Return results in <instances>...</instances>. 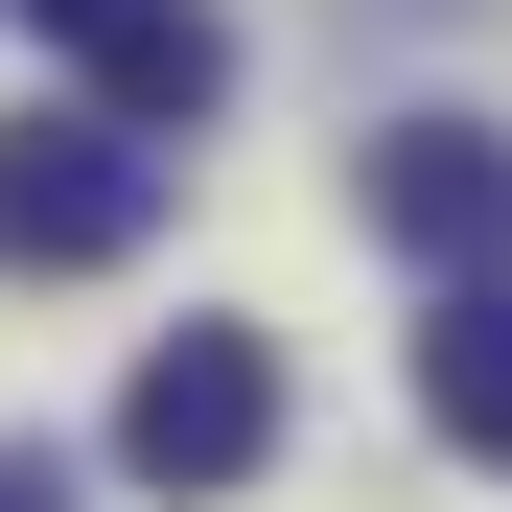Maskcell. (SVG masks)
Returning <instances> with one entry per match:
<instances>
[{
    "instance_id": "cell-1",
    "label": "cell",
    "mask_w": 512,
    "mask_h": 512,
    "mask_svg": "<svg viewBox=\"0 0 512 512\" xmlns=\"http://www.w3.org/2000/svg\"><path fill=\"white\" fill-rule=\"evenodd\" d=\"M163 233V140L117 117H0V280H94Z\"/></svg>"
},
{
    "instance_id": "cell-2",
    "label": "cell",
    "mask_w": 512,
    "mask_h": 512,
    "mask_svg": "<svg viewBox=\"0 0 512 512\" xmlns=\"http://www.w3.org/2000/svg\"><path fill=\"white\" fill-rule=\"evenodd\" d=\"M117 466L140 489H256L280 466V350H256V326H163L117 373Z\"/></svg>"
},
{
    "instance_id": "cell-3",
    "label": "cell",
    "mask_w": 512,
    "mask_h": 512,
    "mask_svg": "<svg viewBox=\"0 0 512 512\" xmlns=\"http://www.w3.org/2000/svg\"><path fill=\"white\" fill-rule=\"evenodd\" d=\"M350 210H373V256H419V280H512V140L489 117H396L350 163Z\"/></svg>"
},
{
    "instance_id": "cell-4",
    "label": "cell",
    "mask_w": 512,
    "mask_h": 512,
    "mask_svg": "<svg viewBox=\"0 0 512 512\" xmlns=\"http://www.w3.org/2000/svg\"><path fill=\"white\" fill-rule=\"evenodd\" d=\"M233 94V24H210V0H117V24H94V117L117 140H187Z\"/></svg>"
},
{
    "instance_id": "cell-5",
    "label": "cell",
    "mask_w": 512,
    "mask_h": 512,
    "mask_svg": "<svg viewBox=\"0 0 512 512\" xmlns=\"http://www.w3.org/2000/svg\"><path fill=\"white\" fill-rule=\"evenodd\" d=\"M419 419H443L466 466H512V280H443V326H419Z\"/></svg>"
},
{
    "instance_id": "cell-6",
    "label": "cell",
    "mask_w": 512,
    "mask_h": 512,
    "mask_svg": "<svg viewBox=\"0 0 512 512\" xmlns=\"http://www.w3.org/2000/svg\"><path fill=\"white\" fill-rule=\"evenodd\" d=\"M0 24H47V47H94V24H117V0H0Z\"/></svg>"
},
{
    "instance_id": "cell-7",
    "label": "cell",
    "mask_w": 512,
    "mask_h": 512,
    "mask_svg": "<svg viewBox=\"0 0 512 512\" xmlns=\"http://www.w3.org/2000/svg\"><path fill=\"white\" fill-rule=\"evenodd\" d=\"M0 512H70V466H24V443H0Z\"/></svg>"
}]
</instances>
